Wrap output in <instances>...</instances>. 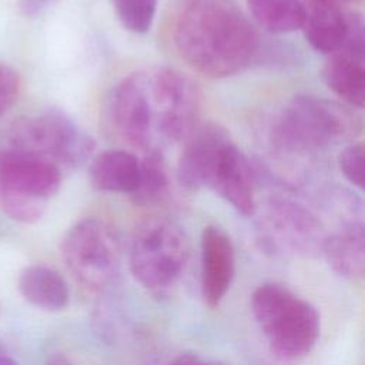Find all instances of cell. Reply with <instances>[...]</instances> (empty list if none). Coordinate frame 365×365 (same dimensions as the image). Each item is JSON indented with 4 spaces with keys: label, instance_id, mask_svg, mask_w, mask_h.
<instances>
[{
    "label": "cell",
    "instance_id": "obj_1",
    "mask_svg": "<svg viewBox=\"0 0 365 365\" xmlns=\"http://www.w3.org/2000/svg\"><path fill=\"white\" fill-rule=\"evenodd\" d=\"M174 46L191 68L222 78L252 61L259 37L232 0H190L175 20Z\"/></svg>",
    "mask_w": 365,
    "mask_h": 365
},
{
    "label": "cell",
    "instance_id": "obj_2",
    "mask_svg": "<svg viewBox=\"0 0 365 365\" xmlns=\"http://www.w3.org/2000/svg\"><path fill=\"white\" fill-rule=\"evenodd\" d=\"M361 130L358 117L344 106L307 94L292 97L272 127V140L281 150L309 153L352 140Z\"/></svg>",
    "mask_w": 365,
    "mask_h": 365
},
{
    "label": "cell",
    "instance_id": "obj_3",
    "mask_svg": "<svg viewBox=\"0 0 365 365\" xmlns=\"http://www.w3.org/2000/svg\"><path fill=\"white\" fill-rule=\"evenodd\" d=\"M251 309L269 349L282 359L307 355L319 335V314L314 305L279 284L258 287Z\"/></svg>",
    "mask_w": 365,
    "mask_h": 365
},
{
    "label": "cell",
    "instance_id": "obj_4",
    "mask_svg": "<svg viewBox=\"0 0 365 365\" xmlns=\"http://www.w3.org/2000/svg\"><path fill=\"white\" fill-rule=\"evenodd\" d=\"M191 257V245L180 225L164 217L141 221L131 238L130 268L151 294L167 295L177 287Z\"/></svg>",
    "mask_w": 365,
    "mask_h": 365
},
{
    "label": "cell",
    "instance_id": "obj_5",
    "mask_svg": "<svg viewBox=\"0 0 365 365\" xmlns=\"http://www.w3.org/2000/svg\"><path fill=\"white\" fill-rule=\"evenodd\" d=\"M10 141L16 151L68 168L86 163L94 150V140L57 108L17 118L10 127Z\"/></svg>",
    "mask_w": 365,
    "mask_h": 365
},
{
    "label": "cell",
    "instance_id": "obj_6",
    "mask_svg": "<svg viewBox=\"0 0 365 365\" xmlns=\"http://www.w3.org/2000/svg\"><path fill=\"white\" fill-rule=\"evenodd\" d=\"M61 257L78 284L90 291H101L118 274L121 244L110 224L100 218H84L66 232Z\"/></svg>",
    "mask_w": 365,
    "mask_h": 365
},
{
    "label": "cell",
    "instance_id": "obj_7",
    "mask_svg": "<svg viewBox=\"0 0 365 365\" xmlns=\"http://www.w3.org/2000/svg\"><path fill=\"white\" fill-rule=\"evenodd\" d=\"M153 124L170 141H184L197 128L201 96L185 73L164 67L148 78Z\"/></svg>",
    "mask_w": 365,
    "mask_h": 365
},
{
    "label": "cell",
    "instance_id": "obj_8",
    "mask_svg": "<svg viewBox=\"0 0 365 365\" xmlns=\"http://www.w3.org/2000/svg\"><path fill=\"white\" fill-rule=\"evenodd\" d=\"M110 111L114 127L124 141L135 148H148L154 124L148 77L144 73H131L115 84Z\"/></svg>",
    "mask_w": 365,
    "mask_h": 365
},
{
    "label": "cell",
    "instance_id": "obj_9",
    "mask_svg": "<svg viewBox=\"0 0 365 365\" xmlns=\"http://www.w3.org/2000/svg\"><path fill=\"white\" fill-rule=\"evenodd\" d=\"M325 238L319 221L301 204L288 198L271 200L264 240L272 248L314 255L322 251Z\"/></svg>",
    "mask_w": 365,
    "mask_h": 365
},
{
    "label": "cell",
    "instance_id": "obj_10",
    "mask_svg": "<svg viewBox=\"0 0 365 365\" xmlns=\"http://www.w3.org/2000/svg\"><path fill=\"white\" fill-rule=\"evenodd\" d=\"M232 143L228 131L208 123L197 127L187 138L178 158L177 181L180 187L194 191L208 185L224 148Z\"/></svg>",
    "mask_w": 365,
    "mask_h": 365
},
{
    "label": "cell",
    "instance_id": "obj_11",
    "mask_svg": "<svg viewBox=\"0 0 365 365\" xmlns=\"http://www.w3.org/2000/svg\"><path fill=\"white\" fill-rule=\"evenodd\" d=\"M61 184L60 168L43 158L16 150L0 157V188L46 201Z\"/></svg>",
    "mask_w": 365,
    "mask_h": 365
},
{
    "label": "cell",
    "instance_id": "obj_12",
    "mask_svg": "<svg viewBox=\"0 0 365 365\" xmlns=\"http://www.w3.org/2000/svg\"><path fill=\"white\" fill-rule=\"evenodd\" d=\"M201 295L215 308L227 294L235 274V252L228 234L215 225L201 232Z\"/></svg>",
    "mask_w": 365,
    "mask_h": 365
},
{
    "label": "cell",
    "instance_id": "obj_13",
    "mask_svg": "<svg viewBox=\"0 0 365 365\" xmlns=\"http://www.w3.org/2000/svg\"><path fill=\"white\" fill-rule=\"evenodd\" d=\"M222 200L231 204L242 215H251L255 211L251 171L245 157L230 143L217 164V168L208 184Z\"/></svg>",
    "mask_w": 365,
    "mask_h": 365
},
{
    "label": "cell",
    "instance_id": "obj_14",
    "mask_svg": "<svg viewBox=\"0 0 365 365\" xmlns=\"http://www.w3.org/2000/svg\"><path fill=\"white\" fill-rule=\"evenodd\" d=\"M301 29L312 48L324 54H332L345 40L348 17L338 3L329 0H308L304 3V21Z\"/></svg>",
    "mask_w": 365,
    "mask_h": 365
},
{
    "label": "cell",
    "instance_id": "obj_15",
    "mask_svg": "<svg viewBox=\"0 0 365 365\" xmlns=\"http://www.w3.org/2000/svg\"><path fill=\"white\" fill-rule=\"evenodd\" d=\"M331 268L351 281H361L365 272V232L362 221H351L327 235L321 251Z\"/></svg>",
    "mask_w": 365,
    "mask_h": 365
},
{
    "label": "cell",
    "instance_id": "obj_16",
    "mask_svg": "<svg viewBox=\"0 0 365 365\" xmlns=\"http://www.w3.org/2000/svg\"><path fill=\"white\" fill-rule=\"evenodd\" d=\"M88 177L98 191L131 194L138 184L140 161L124 150H104L93 158Z\"/></svg>",
    "mask_w": 365,
    "mask_h": 365
},
{
    "label": "cell",
    "instance_id": "obj_17",
    "mask_svg": "<svg viewBox=\"0 0 365 365\" xmlns=\"http://www.w3.org/2000/svg\"><path fill=\"white\" fill-rule=\"evenodd\" d=\"M322 80L327 87L358 108L365 101V58L344 50H336L322 67Z\"/></svg>",
    "mask_w": 365,
    "mask_h": 365
},
{
    "label": "cell",
    "instance_id": "obj_18",
    "mask_svg": "<svg viewBox=\"0 0 365 365\" xmlns=\"http://www.w3.org/2000/svg\"><path fill=\"white\" fill-rule=\"evenodd\" d=\"M17 287L29 304L46 311H61L70 301L64 278L46 265H31L23 269Z\"/></svg>",
    "mask_w": 365,
    "mask_h": 365
},
{
    "label": "cell",
    "instance_id": "obj_19",
    "mask_svg": "<svg viewBox=\"0 0 365 365\" xmlns=\"http://www.w3.org/2000/svg\"><path fill=\"white\" fill-rule=\"evenodd\" d=\"M247 6L254 20L274 34L292 33L304 21L301 0H247Z\"/></svg>",
    "mask_w": 365,
    "mask_h": 365
},
{
    "label": "cell",
    "instance_id": "obj_20",
    "mask_svg": "<svg viewBox=\"0 0 365 365\" xmlns=\"http://www.w3.org/2000/svg\"><path fill=\"white\" fill-rule=\"evenodd\" d=\"M170 180L163 154L151 148L140 163V177L135 190L130 194L138 205H150L160 201L168 191Z\"/></svg>",
    "mask_w": 365,
    "mask_h": 365
},
{
    "label": "cell",
    "instance_id": "obj_21",
    "mask_svg": "<svg viewBox=\"0 0 365 365\" xmlns=\"http://www.w3.org/2000/svg\"><path fill=\"white\" fill-rule=\"evenodd\" d=\"M123 26L133 33H147L155 16L157 0H111Z\"/></svg>",
    "mask_w": 365,
    "mask_h": 365
},
{
    "label": "cell",
    "instance_id": "obj_22",
    "mask_svg": "<svg viewBox=\"0 0 365 365\" xmlns=\"http://www.w3.org/2000/svg\"><path fill=\"white\" fill-rule=\"evenodd\" d=\"M0 204L10 218L24 224H33L38 221L46 211V201L24 197L1 188Z\"/></svg>",
    "mask_w": 365,
    "mask_h": 365
},
{
    "label": "cell",
    "instance_id": "obj_23",
    "mask_svg": "<svg viewBox=\"0 0 365 365\" xmlns=\"http://www.w3.org/2000/svg\"><path fill=\"white\" fill-rule=\"evenodd\" d=\"M364 144L352 143L346 145L338 155V164L344 175L358 188H364Z\"/></svg>",
    "mask_w": 365,
    "mask_h": 365
},
{
    "label": "cell",
    "instance_id": "obj_24",
    "mask_svg": "<svg viewBox=\"0 0 365 365\" xmlns=\"http://www.w3.org/2000/svg\"><path fill=\"white\" fill-rule=\"evenodd\" d=\"M20 88V80L17 73L6 66L0 64V115L4 114L17 100Z\"/></svg>",
    "mask_w": 365,
    "mask_h": 365
},
{
    "label": "cell",
    "instance_id": "obj_25",
    "mask_svg": "<svg viewBox=\"0 0 365 365\" xmlns=\"http://www.w3.org/2000/svg\"><path fill=\"white\" fill-rule=\"evenodd\" d=\"M170 365H224L220 361H205L195 354H181Z\"/></svg>",
    "mask_w": 365,
    "mask_h": 365
},
{
    "label": "cell",
    "instance_id": "obj_26",
    "mask_svg": "<svg viewBox=\"0 0 365 365\" xmlns=\"http://www.w3.org/2000/svg\"><path fill=\"white\" fill-rule=\"evenodd\" d=\"M53 0H20V7L26 14H36L47 7Z\"/></svg>",
    "mask_w": 365,
    "mask_h": 365
},
{
    "label": "cell",
    "instance_id": "obj_27",
    "mask_svg": "<svg viewBox=\"0 0 365 365\" xmlns=\"http://www.w3.org/2000/svg\"><path fill=\"white\" fill-rule=\"evenodd\" d=\"M0 365H19L17 361L9 355V352L0 344Z\"/></svg>",
    "mask_w": 365,
    "mask_h": 365
},
{
    "label": "cell",
    "instance_id": "obj_28",
    "mask_svg": "<svg viewBox=\"0 0 365 365\" xmlns=\"http://www.w3.org/2000/svg\"><path fill=\"white\" fill-rule=\"evenodd\" d=\"M46 365H71V362L61 354H54L53 356L48 358Z\"/></svg>",
    "mask_w": 365,
    "mask_h": 365
},
{
    "label": "cell",
    "instance_id": "obj_29",
    "mask_svg": "<svg viewBox=\"0 0 365 365\" xmlns=\"http://www.w3.org/2000/svg\"><path fill=\"white\" fill-rule=\"evenodd\" d=\"M329 1H334V3L341 4V3H346V1H355V0H329Z\"/></svg>",
    "mask_w": 365,
    "mask_h": 365
}]
</instances>
